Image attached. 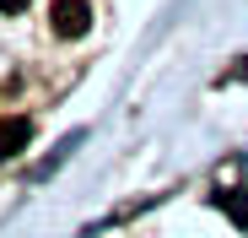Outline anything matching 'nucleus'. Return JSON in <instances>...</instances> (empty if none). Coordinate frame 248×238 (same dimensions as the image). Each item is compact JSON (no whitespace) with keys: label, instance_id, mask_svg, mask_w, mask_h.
I'll use <instances>...</instances> for the list:
<instances>
[{"label":"nucleus","instance_id":"obj_1","mask_svg":"<svg viewBox=\"0 0 248 238\" xmlns=\"http://www.w3.org/2000/svg\"><path fill=\"white\" fill-rule=\"evenodd\" d=\"M49 22H54L60 38H87L92 6H87V0H54V6H49Z\"/></svg>","mask_w":248,"mask_h":238},{"label":"nucleus","instance_id":"obj_3","mask_svg":"<svg viewBox=\"0 0 248 238\" xmlns=\"http://www.w3.org/2000/svg\"><path fill=\"white\" fill-rule=\"evenodd\" d=\"M221 206H232L237 227H248V195H221Z\"/></svg>","mask_w":248,"mask_h":238},{"label":"nucleus","instance_id":"obj_4","mask_svg":"<svg viewBox=\"0 0 248 238\" xmlns=\"http://www.w3.org/2000/svg\"><path fill=\"white\" fill-rule=\"evenodd\" d=\"M27 6V0H0V11H22Z\"/></svg>","mask_w":248,"mask_h":238},{"label":"nucleus","instance_id":"obj_2","mask_svg":"<svg viewBox=\"0 0 248 238\" xmlns=\"http://www.w3.org/2000/svg\"><path fill=\"white\" fill-rule=\"evenodd\" d=\"M27 141H32V125H27V119H0V163L16 157Z\"/></svg>","mask_w":248,"mask_h":238}]
</instances>
